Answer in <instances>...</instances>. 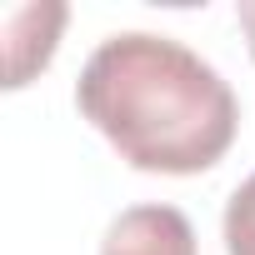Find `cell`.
Returning <instances> with one entry per match:
<instances>
[{"instance_id":"2","label":"cell","mask_w":255,"mask_h":255,"mask_svg":"<svg viewBox=\"0 0 255 255\" xmlns=\"http://www.w3.org/2000/svg\"><path fill=\"white\" fill-rule=\"evenodd\" d=\"M100 255H195V225L175 205H130L110 220Z\"/></svg>"},{"instance_id":"4","label":"cell","mask_w":255,"mask_h":255,"mask_svg":"<svg viewBox=\"0 0 255 255\" xmlns=\"http://www.w3.org/2000/svg\"><path fill=\"white\" fill-rule=\"evenodd\" d=\"M225 250L255 255V175H245L225 205Z\"/></svg>"},{"instance_id":"5","label":"cell","mask_w":255,"mask_h":255,"mask_svg":"<svg viewBox=\"0 0 255 255\" xmlns=\"http://www.w3.org/2000/svg\"><path fill=\"white\" fill-rule=\"evenodd\" d=\"M235 20H240V30H245V40H250V55H255V0H240V5H235Z\"/></svg>"},{"instance_id":"1","label":"cell","mask_w":255,"mask_h":255,"mask_svg":"<svg viewBox=\"0 0 255 255\" xmlns=\"http://www.w3.org/2000/svg\"><path fill=\"white\" fill-rule=\"evenodd\" d=\"M75 105L120 160L150 175L210 170L240 125L230 80L190 45L155 30L100 40L75 80Z\"/></svg>"},{"instance_id":"3","label":"cell","mask_w":255,"mask_h":255,"mask_svg":"<svg viewBox=\"0 0 255 255\" xmlns=\"http://www.w3.org/2000/svg\"><path fill=\"white\" fill-rule=\"evenodd\" d=\"M65 25V5H20L5 15V85L20 90L35 70L50 65L55 55V35Z\"/></svg>"}]
</instances>
